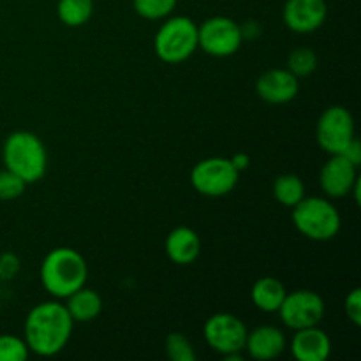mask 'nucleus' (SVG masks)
Here are the masks:
<instances>
[{
    "label": "nucleus",
    "instance_id": "f257e3e1",
    "mask_svg": "<svg viewBox=\"0 0 361 361\" xmlns=\"http://www.w3.org/2000/svg\"><path fill=\"white\" fill-rule=\"evenodd\" d=\"M74 321L60 302H42L28 312L25 319L23 341L37 356H55L69 342Z\"/></svg>",
    "mask_w": 361,
    "mask_h": 361
},
{
    "label": "nucleus",
    "instance_id": "f03ea898",
    "mask_svg": "<svg viewBox=\"0 0 361 361\" xmlns=\"http://www.w3.org/2000/svg\"><path fill=\"white\" fill-rule=\"evenodd\" d=\"M87 277V261L71 247H56L42 259L41 282L55 298H67L71 293L83 288Z\"/></svg>",
    "mask_w": 361,
    "mask_h": 361
},
{
    "label": "nucleus",
    "instance_id": "7ed1b4c3",
    "mask_svg": "<svg viewBox=\"0 0 361 361\" xmlns=\"http://www.w3.org/2000/svg\"><path fill=\"white\" fill-rule=\"evenodd\" d=\"M2 161L9 171L20 176L28 185L39 182L46 175L48 152L34 133L14 130L4 141Z\"/></svg>",
    "mask_w": 361,
    "mask_h": 361
},
{
    "label": "nucleus",
    "instance_id": "20e7f679",
    "mask_svg": "<svg viewBox=\"0 0 361 361\" xmlns=\"http://www.w3.org/2000/svg\"><path fill=\"white\" fill-rule=\"evenodd\" d=\"M293 224L305 238L314 242H328L341 231V214L324 197H303L293 207Z\"/></svg>",
    "mask_w": 361,
    "mask_h": 361
},
{
    "label": "nucleus",
    "instance_id": "39448f33",
    "mask_svg": "<svg viewBox=\"0 0 361 361\" xmlns=\"http://www.w3.org/2000/svg\"><path fill=\"white\" fill-rule=\"evenodd\" d=\"M154 49L166 63H180L197 49V25L187 16H173L161 25Z\"/></svg>",
    "mask_w": 361,
    "mask_h": 361
},
{
    "label": "nucleus",
    "instance_id": "423d86ee",
    "mask_svg": "<svg viewBox=\"0 0 361 361\" xmlns=\"http://www.w3.org/2000/svg\"><path fill=\"white\" fill-rule=\"evenodd\" d=\"M240 173L226 157H208L197 162L190 171V183L200 194L221 197L231 192L238 183Z\"/></svg>",
    "mask_w": 361,
    "mask_h": 361
},
{
    "label": "nucleus",
    "instance_id": "0eeeda50",
    "mask_svg": "<svg viewBox=\"0 0 361 361\" xmlns=\"http://www.w3.org/2000/svg\"><path fill=\"white\" fill-rule=\"evenodd\" d=\"M242 41V28L228 16H214L197 27V48H203L212 56L235 55Z\"/></svg>",
    "mask_w": 361,
    "mask_h": 361
},
{
    "label": "nucleus",
    "instance_id": "6e6552de",
    "mask_svg": "<svg viewBox=\"0 0 361 361\" xmlns=\"http://www.w3.org/2000/svg\"><path fill=\"white\" fill-rule=\"evenodd\" d=\"M247 334L249 330H247L245 323L235 314L229 312L214 314L212 317H208L203 328L207 344L222 356L242 353L245 349Z\"/></svg>",
    "mask_w": 361,
    "mask_h": 361
},
{
    "label": "nucleus",
    "instance_id": "1a4fd4ad",
    "mask_svg": "<svg viewBox=\"0 0 361 361\" xmlns=\"http://www.w3.org/2000/svg\"><path fill=\"white\" fill-rule=\"evenodd\" d=\"M316 137L326 154H341L355 140V120L344 106H330L321 113L316 126Z\"/></svg>",
    "mask_w": 361,
    "mask_h": 361
},
{
    "label": "nucleus",
    "instance_id": "9d476101",
    "mask_svg": "<svg viewBox=\"0 0 361 361\" xmlns=\"http://www.w3.org/2000/svg\"><path fill=\"white\" fill-rule=\"evenodd\" d=\"M282 323L293 331L302 328L319 326L324 317V300L310 289H296L288 293L277 310Z\"/></svg>",
    "mask_w": 361,
    "mask_h": 361
},
{
    "label": "nucleus",
    "instance_id": "9b49d317",
    "mask_svg": "<svg viewBox=\"0 0 361 361\" xmlns=\"http://www.w3.org/2000/svg\"><path fill=\"white\" fill-rule=\"evenodd\" d=\"M328 7L324 0H288L282 18L289 30L296 34H310L324 25Z\"/></svg>",
    "mask_w": 361,
    "mask_h": 361
},
{
    "label": "nucleus",
    "instance_id": "f8f14e48",
    "mask_svg": "<svg viewBox=\"0 0 361 361\" xmlns=\"http://www.w3.org/2000/svg\"><path fill=\"white\" fill-rule=\"evenodd\" d=\"M358 180L356 166L351 164L344 155H330L319 173V183L323 192L328 197H344L353 190V185Z\"/></svg>",
    "mask_w": 361,
    "mask_h": 361
},
{
    "label": "nucleus",
    "instance_id": "ddd939ff",
    "mask_svg": "<svg viewBox=\"0 0 361 361\" xmlns=\"http://www.w3.org/2000/svg\"><path fill=\"white\" fill-rule=\"evenodd\" d=\"M256 92L268 104H286L298 95L300 81L288 69H270L257 78Z\"/></svg>",
    "mask_w": 361,
    "mask_h": 361
},
{
    "label": "nucleus",
    "instance_id": "4468645a",
    "mask_svg": "<svg viewBox=\"0 0 361 361\" xmlns=\"http://www.w3.org/2000/svg\"><path fill=\"white\" fill-rule=\"evenodd\" d=\"M286 335L282 330L271 324H263V326L254 328L247 334L245 349L250 358L257 361H270L279 358L286 349Z\"/></svg>",
    "mask_w": 361,
    "mask_h": 361
},
{
    "label": "nucleus",
    "instance_id": "2eb2a0df",
    "mask_svg": "<svg viewBox=\"0 0 361 361\" xmlns=\"http://www.w3.org/2000/svg\"><path fill=\"white\" fill-rule=\"evenodd\" d=\"M291 353L298 361H326L331 355V341L319 326L302 328L293 335Z\"/></svg>",
    "mask_w": 361,
    "mask_h": 361
},
{
    "label": "nucleus",
    "instance_id": "dca6fc26",
    "mask_svg": "<svg viewBox=\"0 0 361 361\" xmlns=\"http://www.w3.org/2000/svg\"><path fill=\"white\" fill-rule=\"evenodd\" d=\"M164 250L169 261L180 264V267H187L200 257L201 240L192 228L178 226V228L171 229L169 235L166 236Z\"/></svg>",
    "mask_w": 361,
    "mask_h": 361
},
{
    "label": "nucleus",
    "instance_id": "f3484780",
    "mask_svg": "<svg viewBox=\"0 0 361 361\" xmlns=\"http://www.w3.org/2000/svg\"><path fill=\"white\" fill-rule=\"evenodd\" d=\"M73 317L74 323H90L101 314L102 298L97 291L88 288H80L67 296V303H63Z\"/></svg>",
    "mask_w": 361,
    "mask_h": 361
},
{
    "label": "nucleus",
    "instance_id": "a211bd4d",
    "mask_svg": "<svg viewBox=\"0 0 361 361\" xmlns=\"http://www.w3.org/2000/svg\"><path fill=\"white\" fill-rule=\"evenodd\" d=\"M286 295H288V291H286L284 284L275 277L257 279L252 286V291H250L254 305L268 314H274L281 309Z\"/></svg>",
    "mask_w": 361,
    "mask_h": 361
},
{
    "label": "nucleus",
    "instance_id": "6ab92c4d",
    "mask_svg": "<svg viewBox=\"0 0 361 361\" xmlns=\"http://www.w3.org/2000/svg\"><path fill=\"white\" fill-rule=\"evenodd\" d=\"M274 197L282 207L293 208L305 197V183L295 173H286L275 178Z\"/></svg>",
    "mask_w": 361,
    "mask_h": 361
},
{
    "label": "nucleus",
    "instance_id": "aec40b11",
    "mask_svg": "<svg viewBox=\"0 0 361 361\" xmlns=\"http://www.w3.org/2000/svg\"><path fill=\"white\" fill-rule=\"evenodd\" d=\"M56 14L67 27H81L94 14V0H59Z\"/></svg>",
    "mask_w": 361,
    "mask_h": 361
},
{
    "label": "nucleus",
    "instance_id": "412c9836",
    "mask_svg": "<svg viewBox=\"0 0 361 361\" xmlns=\"http://www.w3.org/2000/svg\"><path fill=\"white\" fill-rule=\"evenodd\" d=\"M317 67V55L314 49L300 46V48L293 49L291 55L288 56V71L295 74L296 78H307L316 71Z\"/></svg>",
    "mask_w": 361,
    "mask_h": 361
},
{
    "label": "nucleus",
    "instance_id": "4be33fe9",
    "mask_svg": "<svg viewBox=\"0 0 361 361\" xmlns=\"http://www.w3.org/2000/svg\"><path fill=\"white\" fill-rule=\"evenodd\" d=\"M178 0H133V7L145 20H164L175 11Z\"/></svg>",
    "mask_w": 361,
    "mask_h": 361
},
{
    "label": "nucleus",
    "instance_id": "5701e85b",
    "mask_svg": "<svg viewBox=\"0 0 361 361\" xmlns=\"http://www.w3.org/2000/svg\"><path fill=\"white\" fill-rule=\"evenodd\" d=\"M166 355L173 361H196L192 342L178 331H173L166 337Z\"/></svg>",
    "mask_w": 361,
    "mask_h": 361
},
{
    "label": "nucleus",
    "instance_id": "b1692460",
    "mask_svg": "<svg viewBox=\"0 0 361 361\" xmlns=\"http://www.w3.org/2000/svg\"><path fill=\"white\" fill-rule=\"evenodd\" d=\"M30 356L27 342L16 335H0V361H27Z\"/></svg>",
    "mask_w": 361,
    "mask_h": 361
},
{
    "label": "nucleus",
    "instance_id": "393cba45",
    "mask_svg": "<svg viewBox=\"0 0 361 361\" xmlns=\"http://www.w3.org/2000/svg\"><path fill=\"white\" fill-rule=\"evenodd\" d=\"M25 187L27 183L20 176L14 175L7 168L0 169V201L16 200L25 192Z\"/></svg>",
    "mask_w": 361,
    "mask_h": 361
},
{
    "label": "nucleus",
    "instance_id": "a878e982",
    "mask_svg": "<svg viewBox=\"0 0 361 361\" xmlns=\"http://www.w3.org/2000/svg\"><path fill=\"white\" fill-rule=\"evenodd\" d=\"M345 314H348V319L351 321L355 326L361 324V289L355 288L348 296H345L344 302Z\"/></svg>",
    "mask_w": 361,
    "mask_h": 361
},
{
    "label": "nucleus",
    "instance_id": "bb28decb",
    "mask_svg": "<svg viewBox=\"0 0 361 361\" xmlns=\"http://www.w3.org/2000/svg\"><path fill=\"white\" fill-rule=\"evenodd\" d=\"M20 271V259L13 252L0 254V281H11Z\"/></svg>",
    "mask_w": 361,
    "mask_h": 361
},
{
    "label": "nucleus",
    "instance_id": "cd10ccee",
    "mask_svg": "<svg viewBox=\"0 0 361 361\" xmlns=\"http://www.w3.org/2000/svg\"><path fill=\"white\" fill-rule=\"evenodd\" d=\"M341 155H344V157L348 159L351 164H355L356 168H358V166L361 164V145H360V141L355 137V140H353L351 143H349L348 147H345L344 150L341 152Z\"/></svg>",
    "mask_w": 361,
    "mask_h": 361
},
{
    "label": "nucleus",
    "instance_id": "c85d7f7f",
    "mask_svg": "<svg viewBox=\"0 0 361 361\" xmlns=\"http://www.w3.org/2000/svg\"><path fill=\"white\" fill-rule=\"evenodd\" d=\"M229 161H231V164L235 166V169L238 173L245 171V169L250 166V157L245 154V152H238V154L233 155V157L229 159Z\"/></svg>",
    "mask_w": 361,
    "mask_h": 361
}]
</instances>
